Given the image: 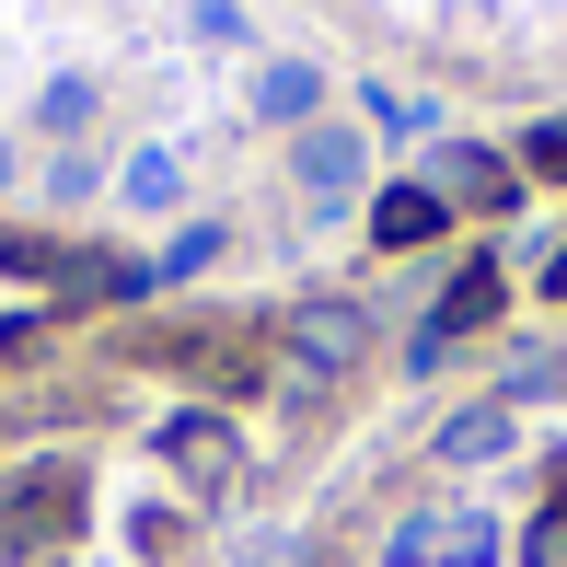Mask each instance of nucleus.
Masks as SVG:
<instances>
[{
	"label": "nucleus",
	"mask_w": 567,
	"mask_h": 567,
	"mask_svg": "<svg viewBox=\"0 0 567 567\" xmlns=\"http://www.w3.org/2000/svg\"><path fill=\"white\" fill-rule=\"evenodd\" d=\"M429 186L452 197V209H522V174L498 163V151H441V174Z\"/></svg>",
	"instance_id": "0eeeda50"
},
{
	"label": "nucleus",
	"mask_w": 567,
	"mask_h": 567,
	"mask_svg": "<svg viewBox=\"0 0 567 567\" xmlns=\"http://www.w3.org/2000/svg\"><path fill=\"white\" fill-rule=\"evenodd\" d=\"M545 290H556V301H567V244H556V255H545Z\"/></svg>",
	"instance_id": "6ab92c4d"
},
{
	"label": "nucleus",
	"mask_w": 567,
	"mask_h": 567,
	"mask_svg": "<svg viewBox=\"0 0 567 567\" xmlns=\"http://www.w3.org/2000/svg\"><path fill=\"white\" fill-rule=\"evenodd\" d=\"M371 127H382V140H417V127H441V116H429L417 93H382V82H371Z\"/></svg>",
	"instance_id": "4468645a"
},
{
	"label": "nucleus",
	"mask_w": 567,
	"mask_h": 567,
	"mask_svg": "<svg viewBox=\"0 0 567 567\" xmlns=\"http://www.w3.org/2000/svg\"><path fill=\"white\" fill-rule=\"evenodd\" d=\"M0 186H12V140H0Z\"/></svg>",
	"instance_id": "aec40b11"
},
{
	"label": "nucleus",
	"mask_w": 567,
	"mask_h": 567,
	"mask_svg": "<svg viewBox=\"0 0 567 567\" xmlns=\"http://www.w3.org/2000/svg\"><path fill=\"white\" fill-rule=\"evenodd\" d=\"M522 556H533V567H567V509H545V522L522 533Z\"/></svg>",
	"instance_id": "f3484780"
},
{
	"label": "nucleus",
	"mask_w": 567,
	"mask_h": 567,
	"mask_svg": "<svg viewBox=\"0 0 567 567\" xmlns=\"http://www.w3.org/2000/svg\"><path fill=\"white\" fill-rule=\"evenodd\" d=\"M533 174H556V186H567V116L533 127Z\"/></svg>",
	"instance_id": "a211bd4d"
},
{
	"label": "nucleus",
	"mask_w": 567,
	"mask_h": 567,
	"mask_svg": "<svg viewBox=\"0 0 567 567\" xmlns=\"http://www.w3.org/2000/svg\"><path fill=\"white\" fill-rule=\"evenodd\" d=\"M441 220H452V197H441V186H382L371 244H382V255H417V244H441Z\"/></svg>",
	"instance_id": "423d86ee"
},
{
	"label": "nucleus",
	"mask_w": 567,
	"mask_h": 567,
	"mask_svg": "<svg viewBox=\"0 0 567 567\" xmlns=\"http://www.w3.org/2000/svg\"><path fill=\"white\" fill-rule=\"evenodd\" d=\"M209 255H220V220H197V231H174V255H163V267H151V278H197V267H209Z\"/></svg>",
	"instance_id": "dca6fc26"
},
{
	"label": "nucleus",
	"mask_w": 567,
	"mask_h": 567,
	"mask_svg": "<svg viewBox=\"0 0 567 567\" xmlns=\"http://www.w3.org/2000/svg\"><path fill=\"white\" fill-rule=\"evenodd\" d=\"M498 452H509V405H463L441 429V463H498Z\"/></svg>",
	"instance_id": "9d476101"
},
{
	"label": "nucleus",
	"mask_w": 567,
	"mask_h": 567,
	"mask_svg": "<svg viewBox=\"0 0 567 567\" xmlns=\"http://www.w3.org/2000/svg\"><path fill=\"white\" fill-rule=\"evenodd\" d=\"M359 163H371L359 127H290V174H301L313 209H348V197H359Z\"/></svg>",
	"instance_id": "20e7f679"
},
{
	"label": "nucleus",
	"mask_w": 567,
	"mask_h": 567,
	"mask_svg": "<svg viewBox=\"0 0 567 567\" xmlns=\"http://www.w3.org/2000/svg\"><path fill=\"white\" fill-rule=\"evenodd\" d=\"M475 324H498V267H486V255H475V267H452V290H441V313H429V337H475Z\"/></svg>",
	"instance_id": "1a4fd4ad"
},
{
	"label": "nucleus",
	"mask_w": 567,
	"mask_h": 567,
	"mask_svg": "<svg viewBox=\"0 0 567 567\" xmlns=\"http://www.w3.org/2000/svg\"><path fill=\"white\" fill-rule=\"evenodd\" d=\"M163 463H174V486H197V498H231V475H244V452H231L220 417H174L163 429Z\"/></svg>",
	"instance_id": "39448f33"
},
{
	"label": "nucleus",
	"mask_w": 567,
	"mask_h": 567,
	"mask_svg": "<svg viewBox=\"0 0 567 567\" xmlns=\"http://www.w3.org/2000/svg\"><path fill=\"white\" fill-rule=\"evenodd\" d=\"M70 522H82V475H70V463H35V475H23L12 498H0V545H12V556L59 545Z\"/></svg>",
	"instance_id": "7ed1b4c3"
},
{
	"label": "nucleus",
	"mask_w": 567,
	"mask_h": 567,
	"mask_svg": "<svg viewBox=\"0 0 567 567\" xmlns=\"http://www.w3.org/2000/svg\"><path fill=\"white\" fill-rule=\"evenodd\" d=\"M93 105H105V93L70 70V82H47V93H35V127H47V140H82V127H93Z\"/></svg>",
	"instance_id": "f8f14e48"
},
{
	"label": "nucleus",
	"mask_w": 567,
	"mask_h": 567,
	"mask_svg": "<svg viewBox=\"0 0 567 567\" xmlns=\"http://www.w3.org/2000/svg\"><path fill=\"white\" fill-rule=\"evenodd\" d=\"M278 359H290V394H324L337 371L371 359V313H359V301H301V313L278 324Z\"/></svg>",
	"instance_id": "f257e3e1"
},
{
	"label": "nucleus",
	"mask_w": 567,
	"mask_h": 567,
	"mask_svg": "<svg viewBox=\"0 0 567 567\" xmlns=\"http://www.w3.org/2000/svg\"><path fill=\"white\" fill-rule=\"evenodd\" d=\"M186 35H197V47H244L255 23H244V0H197V23H186Z\"/></svg>",
	"instance_id": "2eb2a0df"
},
{
	"label": "nucleus",
	"mask_w": 567,
	"mask_h": 567,
	"mask_svg": "<svg viewBox=\"0 0 567 567\" xmlns=\"http://www.w3.org/2000/svg\"><path fill=\"white\" fill-rule=\"evenodd\" d=\"M47 197H59V209H93V197H105V163H93V151H70V163L47 174Z\"/></svg>",
	"instance_id": "ddd939ff"
},
{
	"label": "nucleus",
	"mask_w": 567,
	"mask_h": 567,
	"mask_svg": "<svg viewBox=\"0 0 567 567\" xmlns=\"http://www.w3.org/2000/svg\"><path fill=\"white\" fill-rule=\"evenodd\" d=\"M486 556H498L486 509H417V522L382 533V567H486Z\"/></svg>",
	"instance_id": "f03ea898"
},
{
	"label": "nucleus",
	"mask_w": 567,
	"mask_h": 567,
	"mask_svg": "<svg viewBox=\"0 0 567 567\" xmlns=\"http://www.w3.org/2000/svg\"><path fill=\"white\" fill-rule=\"evenodd\" d=\"M313 105H324V70L313 59H267V70H255V116H267V127H313Z\"/></svg>",
	"instance_id": "6e6552de"
},
{
	"label": "nucleus",
	"mask_w": 567,
	"mask_h": 567,
	"mask_svg": "<svg viewBox=\"0 0 567 567\" xmlns=\"http://www.w3.org/2000/svg\"><path fill=\"white\" fill-rule=\"evenodd\" d=\"M116 197L127 209H174V197H186V163H174V151H140V163L116 174Z\"/></svg>",
	"instance_id": "9b49d317"
}]
</instances>
